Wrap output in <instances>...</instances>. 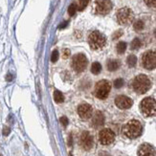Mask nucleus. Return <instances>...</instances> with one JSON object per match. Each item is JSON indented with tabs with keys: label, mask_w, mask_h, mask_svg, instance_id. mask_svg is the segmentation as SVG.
I'll return each mask as SVG.
<instances>
[{
	"label": "nucleus",
	"mask_w": 156,
	"mask_h": 156,
	"mask_svg": "<svg viewBox=\"0 0 156 156\" xmlns=\"http://www.w3.org/2000/svg\"><path fill=\"white\" fill-rule=\"evenodd\" d=\"M143 126L141 123L137 120H131L129 121L126 124H124L123 127V132L127 138L135 139L139 137L142 134Z\"/></svg>",
	"instance_id": "obj_1"
},
{
	"label": "nucleus",
	"mask_w": 156,
	"mask_h": 156,
	"mask_svg": "<svg viewBox=\"0 0 156 156\" xmlns=\"http://www.w3.org/2000/svg\"><path fill=\"white\" fill-rule=\"evenodd\" d=\"M132 87L134 91L138 94H145L151 87V82L146 75H138L133 80Z\"/></svg>",
	"instance_id": "obj_2"
},
{
	"label": "nucleus",
	"mask_w": 156,
	"mask_h": 156,
	"mask_svg": "<svg viewBox=\"0 0 156 156\" xmlns=\"http://www.w3.org/2000/svg\"><path fill=\"white\" fill-rule=\"evenodd\" d=\"M88 43L93 50H100L104 47L105 43H107V38L99 31H93L88 36Z\"/></svg>",
	"instance_id": "obj_3"
},
{
	"label": "nucleus",
	"mask_w": 156,
	"mask_h": 156,
	"mask_svg": "<svg viewBox=\"0 0 156 156\" xmlns=\"http://www.w3.org/2000/svg\"><path fill=\"white\" fill-rule=\"evenodd\" d=\"M140 109L142 113L146 117L153 116L156 114V101L153 98H145L140 104Z\"/></svg>",
	"instance_id": "obj_4"
},
{
	"label": "nucleus",
	"mask_w": 156,
	"mask_h": 156,
	"mask_svg": "<svg viewBox=\"0 0 156 156\" xmlns=\"http://www.w3.org/2000/svg\"><path fill=\"white\" fill-rule=\"evenodd\" d=\"M110 89L111 85L107 80H100L99 82H97L95 86V95L98 99L104 100L107 98L109 92H110Z\"/></svg>",
	"instance_id": "obj_5"
},
{
	"label": "nucleus",
	"mask_w": 156,
	"mask_h": 156,
	"mask_svg": "<svg viewBox=\"0 0 156 156\" xmlns=\"http://www.w3.org/2000/svg\"><path fill=\"white\" fill-rule=\"evenodd\" d=\"M117 20L118 23L121 25H127L129 23L132 22L133 18H134V14L133 12L130 10L129 8H122L119 11L117 12Z\"/></svg>",
	"instance_id": "obj_6"
},
{
	"label": "nucleus",
	"mask_w": 156,
	"mask_h": 156,
	"mask_svg": "<svg viewBox=\"0 0 156 156\" xmlns=\"http://www.w3.org/2000/svg\"><path fill=\"white\" fill-rule=\"evenodd\" d=\"M87 58L83 54H77L74 56L72 60V67L78 73L83 72L87 67Z\"/></svg>",
	"instance_id": "obj_7"
},
{
	"label": "nucleus",
	"mask_w": 156,
	"mask_h": 156,
	"mask_svg": "<svg viewBox=\"0 0 156 156\" xmlns=\"http://www.w3.org/2000/svg\"><path fill=\"white\" fill-rule=\"evenodd\" d=\"M142 64L148 70H152L156 68V51L146 52L143 55Z\"/></svg>",
	"instance_id": "obj_8"
},
{
	"label": "nucleus",
	"mask_w": 156,
	"mask_h": 156,
	"mask_svg": "<svg viewBox=\"0 0 156 156\" xmlns=\"http://www.w3.org/2000/svg\"><path fill=\"white\" fill-rule=\"evenodd\" d=\"M96 12L99 14H107L112 10V2L110 0H95Z\"/></svg>",
	"instance_id": "obj_9"
},
{
	"label": "nucleus",
	"mask_w": 156,
	"mask_h": 156,
	"mask_svg": "<svg viewBox=\"0 0 156 156\" xmlns=\"http://www.w3.org/2000/svg\"><path fill=\"white\" fill-rule=\"evenodd\" d=\"M99 140L102 145H110L115 140V133L109 129H104L100 131Z\"/></svg>",
	"instance_id": "obj_10"
},
{
	"label": "nucleus",
	"mask_w": 156,
	"mask_h": 156,
	"mask_svg": "<svg viewBox=\"0 0 156 156\" xmlns=\"http://www.w3.org/2000/svg\"><path fill=\"white\" fill-rule=\"evenodd\" d=\"M80 146H82V148H84L85 151H90L92 148L93 144H94L93 136L88 131H83L82 133V136H80Z\"/></svg>",
	"instance_id": "obj_11"
},
{
	"label": "nucleus",
	"mask_w": 156,
	"mask_h": 156,
	"mask_svg": "<svg viewBox=\"0 0 156 156\" xmlns=\"http://www.w3.org/2000/svg\"><path fill=\"white\" fill-rule=\"evenodd\" d=\"M115 104L120 109H129L132 107L133 102L129 97L121 95V96H118L117 98L115 99Z\"/></svg>",
	"instance_id": "obj_12"
},
{
	"label": "nucleus",
	"mask_w": 156,
	"mask_h": 156,
	"mask_svg": "<svg viewBox=\"0 0 156 156\" xmlns=\"http://www.w3.org/2000/svg\"><path fill=\"white\" fill-rule=\"evenodd\" d=\"M93 109L92 107L88 104H82L78 107V114L82 119L87 120L92 116Z\"/></svg>",
	"instance_id": "obj_13"
},
{
	"label": "nucleus",
	"mask_w": 156,
	"mask_h": 156,
	"mask_svg": "<svg viewBox=\"0 0 156 156\" xmlns=\"http://www.w3.org/2000/svg\"><path fill=\"white\" fill-rule=\"evenodd\" d=\"M138 156H156V151L152 146L143 144L138 149Z\"/></svg>",
	"instance_id": "obj_14"
},
{
	"label": "nucleus",
	"mask_w": 156,
	"mask_h": 156,
	"mask_svg": "<svg viewBox=\"0 0 156 156\" xmlns=\"http://www.w3.org/2000/svg\"><path fill=\"white\" fill-rule=\"evenodd\" d=\"M104 124V116L101 111H97L96 114L93 117V124L94 126H102Z\"/></svg>",
	"instance_id": "obj_15"
},
{
	"label": "nucleus",
	"mask_w": 156,
	"mask_h": 156,
	"mask_svg": "<svg viewBox=\"0 0 156 156\" xmlns=\"http://www.w3.org/2000/svg\"><path fill=\"white\" fill-rule=\"evenodd\" d=\"M120 66V63L118 60H110L107 61V69L111 72L113 71H116L118 70V68Z\"/></svg>",
	"instance_id": "obj_16"
},
{
	"label": "nucleus",
	"mask_w": 156,
	"mask_h": 156,
	"mask_svg": "<svg viewBox=\"0 0 156 156\" xmlns=\"http://www.w3.org/2000/svg\"><path fill=\"white\" fill-rule=\"evenodd\" d=\"M54 99H55V102H58V104H60V102H64V96L60 91H58V90H56L54 92Z\"/></svg>",
	"instance_id": "obj_17"
},
{
	"label": "nucleus",
	"mask_w": 156,
	"mask_h": 156,
	"mask_svg": "<svg viewBox=\"0 0 156 156\" xmlns=\"http://www.w3.org/2000/svg\"><path fill=\"white\" fill-rule=\"evenodd\" d=\"M90 0H79L77 3V9L79 11H83L87 7Z\"/></svg>",
	"instance_id": "obj_18"
},
{
	"label": "nucleus",
	"mask_w": 156,
	"mask_h": 156,
	"mask_svg": "<svg viewBox=\"0 0 156 156\" xmlns=\"http://www.w3.org/2000/svg\"><path fill=\"white\" fill-rule=\"evenodd\" d=\"M102 71V65L99 62H94L91 66V72L94 75H98Z\"/></svg>",
	"instance_id": "obj_19"
},
{
	"label": "nucleus",
	"mask_w": 156,
	"mask_h": 156,
	"mask_svg": "<svg viewBox=\"0 0 156 156\" xmlns=\"http://www.w3.org/2000/svg\"><path fill=\"white\" fill-rule=\"evenodd\" d=\"M127 64H129V67H134L136 65V62H137V58L136 56L134 55H130L129 56V58H127Z\"/></svg>",
	"instance_id": "obj_20"
},
{
	"label": "nucleus",
	"mask_w": 156,
	"mask_h": 156,
	"mask_svg": "<svg viewBox=\"0 0 156 156\" xmlns=\"http://www.w3.org/2000/svg\"><path fill=\"white\" fill-rule=\"evenodd\" d=\"M126 49V43L124 41H121L117 44V52L118 54H124Z\"/></svg>",
	"instance_id": "obj_21"
},
{
	"label": "nucleus",
	"mask_w": 156,
	"mask_h": 156,
	"mask_svg": "<svg viewBox=\"0 0 156 156\" xmlns=\"http://www.w3.org/2000/svg\"><path fill=\"white\" fill-rule=\"evenodd\" d=\"M144 27H145V24L142 20H137L133 25V28L135 31H142L144 29Z\"/></svg>",
	"instance_id": "obj_22"
},
{
	"label": "nucleus",
	"mask_w": 156,
	"mask_h": 156,
	"mask_svg": "<svg viewBox=\"0 0 156 156\" xmlns=\"http://www.w3.org/2000/svg\"><path fill=\"white\" fill-rule=\"evenodd\" d=\"M142 43H141V40L139 38H134L131 42V49L132 50H137L141 47Z\"/></svg>",
	"instance_id": "obj_23"
},
{
	"label": "nucleus",
	"mask_w": 156,
	"mask_h": 156,
	"mask_svg": "<svg viewBox=\"0 0 156 156\" xmlns=\"http://www.w3.org/2000/svg\"><path fill=\"white\" fill-rule=\"evenodd\" d=\"M77 4L76 3H72L70 6H69V8H68V14H69V15H71V16H73V15L76 14V12H77Z\"/></svg>",
	"instance_id": "obj_24"
},
{
	"label": "nucleus",
	"mask_w": 156,
	"mask_h": 156,
	"mask_svg": "<svg viewBox=\"0 0 156 156\" xmlns=\"http://www.w3.org/2000/svg\"><path fill=\"white\" fill-rule=\"evenodd\" d=\"M58 60V50H54L51 55V61L56 62Z\"/></svg>",
	"instance_id": "obj_25"
},
{
	"label": "nucleus",
	"mask_w": 156,
	"mask_h": 156,
	"mask_svg": "<svg viewBox=\"0 0 156 156\" xmlns=\"http://www.w3.org/2000/svg\"><path fill=\"white\" fill-rule=\"evenodd\" d=\"M124 85V80L123 79H117L114 82V86L115 88H121Z\"/></svg>",
	"instance_id": "obj_26"
},
{
	"label": "nucleus",
	"mask_w": 156,
	"mask_h": 156,
	"mask_svg": "<svg viewBox=\"0 0 156 156\" xmlns=\"http://www.w3.org/2000/svg\"><path fill=\"white\" fill-rule=\"evenodd\" d=\"M144 1L148 7H151V8L156 7V0H144Z\"/></svg>",
	"instance_id": "obj_27"
},
{
	"label": "nucleus",
	"mask_w": 156,
	"mask_h": 156,
	"mask_svg": "<svg viewBox=\"0 0 156 156\" xmlns=\"http://www.w3.org/2000/svg\"><path fill=\"white\" fill-rule=\"evenodd\" d=\"M122 36H123V31L119 30V31H117V32H115L113 34V36H112V38H113V39H118Z\"/></svg>",
	"instance_id": "obj_28"
},
{
	"label": "nucleus",
	"mask_w": 156,
	"mask_h": 156,
	"mask_svg": "<svg viewBox=\"0 0 156 156\" xmlns=\"http://www.w3.org/2000/svg\"><path fill=\"white\" fill-rule=\"evenodd\" d=\"M60 122L62 124V126H67V124H68V119H67V118L65 117V116L60 117Z\"/></svg>",
	"instance_id": "obj_29"
},
{
	"label": "nucleus",
	"mask_w": 156,
	"mask_h": 156,
	"mask_svg": "<svg viewBox=\"0 0 156 156\" xmlns=\"http://www.w3.org/2000/svg\"><path fill=\"white\" fill-rule=\"evenodd\" d=\"M10 129L9 127H4V129H3V134H4L5 136H7V135H9L10 134Z\"/></svg>",
	"instance_id": "obj_30"
},
{
	"label": "nucleus",
	"mask_w": 156,
	"mask_h": 156,
	"mask_svg": "<svg viewBox=\"0 0 156 156\" xmlns=\"http://www.w3.org/2000/svg\"><path fill=\"white\" fill-rule=\"evenodd\" d=\"M70 56V51L68 49H65V50H63V58H65V57H69Z\"/></svg>",
	"instance_id": "obj_31"
},
{
	"label": "nucleus",
	"mask_w": 156,
	"mask_h": 156,
	"mask_svg": "<svg viewBox=\"0 0 156 156\" xmlns=\"http://www.w3.org/2000/svg\"><path fill=\"white\" fill-rule=\"evenodd\" d=\"M67 26V22H63L62 24H60V26H58V29H63L64 27Z\"/></svg>",
	"instance_id": "obj_32"
},
{
	"label": "nucleus",
	"mask_w": 156,
	"mask_h": 156,
	"mask_svg": "<svg viewBox=\"0 0 156 156\" xmlns=\"http://www.w3.org/2000/svg\"><path fill=\"white\" fill-rule=\"evenodd\" d=\"M6 79H7V80H8V82H11V80H12V75L8 74V76H7V78H6Z\"/></svg>",
	"instance_id": "obj_33"
},
{
	"label": "nucleus",
	"mask_w": 156,
	"mask_h": 156,
	"mask_svg": "<svg viewBox=\"0 0 156 156\" xmlns=\"http://www.w3.org/2000/svg\"><path fill=\"white\" fill-rule=\"evenodd\" d=\"M68 145H69V146H71V145H72V136H69V143H68Z\"/></svg>",
	"instance_id": "obj_34"
},
{
	"label": "nucleus",
	"mask_w": 156,
	"mask_h": 156,
	"mask_svg": "<svg viewBox=\"0 0 156 156\" xmlns=\"http://www.w3.org/2000/svg\"><path fill=\"white\" fill-rule=\"evenodd\" d=\"M154 36H155V37H156V29L154 30Z\"/></svg>",
	"instance_id": "obj_35"
},
{
	"label": "nucleus",
	"mask_w": 156,
	"mask_h": 156,
	"mask_svg": "<svg viewBox=\"0 0 156 156\" xmlns=\"http://www.w3.org/2000/svg\"><path fill=\"white\" fill-rule=\"evenodd\" d=\"M104 156H109V155H107V154H104Z\"/></svg>",
	"instance_id": "obj_36"
},
{
	"label": "nucleus",
	"mask_w": 156,
	"mask_h": 156,
	"mask_svg": "<svg viewBox=\"0 0 156 156\" xmlns=\"http://www.w3.org/2000/svg\"><path fill=\"white\" fill-rule=\"evenodd\" d=\"M70 156H73V155H72V154H70Z\"/></svg>",
	"instance_id": "obj_37"
}]
</instances>
